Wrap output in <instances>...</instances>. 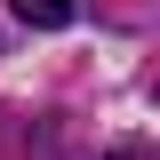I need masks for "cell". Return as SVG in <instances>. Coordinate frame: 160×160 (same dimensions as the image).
Returning <instances> with one entry per match:
<instances>
[{"label":"cell","instance_id":"obj_1","mask_svg":"<svg viewBox=\"0 0 160 160\" xmlns=\"http://www.w3.org/2000/svg\"><path fill=\"white\" fill-rule=\"evenodd\" d=\"M16 16L40 24V32H56V24H72V0H16Z\"/></svg>","mask_w":160,"mask_h":160}]
</instances>
